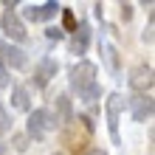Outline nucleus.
<instances>
[{
	"label": "nucleus",
	"mask_w": 155,
	"mask_h": 155,
	"mask_svg": "<svg viewBox=\"0 0 155 155\" xmlns=\"http://www.w3.org/2000/svg\"><path fill=\"white\" fill-rule=\"evenodd\" d=\"M144 42H152V20H150V25H147V31H144Z\"/></svg>",
	"instance_id": "20"
},
{
	"label": "nucleus",
	"mask_w": 155,
	"mask_h": 155,
	"mask_svg": "<svg viewBox=\"0 0 155 155\" xmlns=\"http://www.w3.org/2000/svg\"><path fill=\"white\" fill-rule=\"evenodd\" d=\"M130 87L135 90V93H144V96H150V90H152V68L150 65H135L130 71Z\"/></svg>",
	"instance_id": "5"
},
{
	"label": "nucleus",
	"mask_w": 155,
	"mask_h": 155,
	"mask_svg": "<svg viewBox=\"0 0 155 155\" xmlns=\"http://www.w3.org/2000/svg\"><path fill=\"white\" fill-rule=\"evenodd\" d=\"M96 74H99V68L93 65V62H87V59H79L74 68H71V87L76 90V93H85L87 87H93L96 85Z\"/></svg>",
	"instance_id": "1"
},
{
	"label": "nucleus",
	"mask_w": 155,
	"mask_h": 155,
	"mask_svg": "<svg viewBox=\"0 0 155 155\" xmlns=\"http://www.w3.org/2000/svg\"><path fill=\"white\" fill-rule=\"evenodd\" d=\"M0 65L3 68H14V71H23L28 65V57H25L23 48H17L12 42H0Z\"/></svg>",
	"instance_id": "4"
},
{
	"label": "nucleus",
	"mask_w": 155,
	"mask_h": 155,
	"mask_svg": "<svg viewBox=\"0 0 155 155\" xmlns=\"http://www.w3.org/2000/svg\"><path fill=\"white\" fill-rule=\"evenodd\" d=\"M0 25H3V34H6V37H12V40H17V42L25 40V25H23L20 17H17L14 8H6V12H3Z\"/></svg>",
	"instance_id": "6"
},
{
	"label": "nucleus",
	"mask_w": 155,
	"mask_h": 155,
	"mask_svg": "<svg viewBox=\"0 0 155 155\" xmlns=\"http://www.w3.org/2000/svg\"><path fill=\"white\" fill-rule=\"evenodd\" d=\"M12 104L17 107V110H23V113H28V110H31V102H28V90L17 85V87L12 90Z\"/></svg>",
	"instance_id": "12"
},
{
	"label": "nucleus",
	"mask_w": 155,
	"mask_h": 155,
	"mask_svg": "<svg viewBox=\"0 0 155 155\" xmlns=\"http://www.w3.org/2000/svg\"><path fill=\"white\" fill-rule=\"evenodd\" d=\"M87 45H90V28L82 23L79 28L74 31V37H71V54H85Z\"/></svg>",
	"instance_id": "10"
},
{
	"label": "nucleus",
	"mask_w": 155,
	"mask_h": 155,
	"mask_svg": "<svg viewBox=\"0 0 155 155\" xmlns=\"http://www.w3.org/2000/svg\"><path fill=\"white\" fill-rule=\"evenodd\" d=\"M6 85H8V71L0 65V87H6Z\"/></svg>",
	"instance_id": "18"
},
{
	"label": "nucleus",
	"mask_w": 155,
	"mask_h": 155,
	"mask_svg": "<svg viewBox=\"0 0 155 155\" xmlns=\"http://www.w3.org/2000/svg\"><path fill=\"white\" fill-rule=\"evenodd\" d=\"M8 130H12V118H8V113H6V107L0 104V135H6Z\"/></svg>",
	"instance_id": "16"
},
{
	"label": "nucleus",
	"mask_w": 155,
	"mask_h": 155,
	"mask_svg": "<svg viewBox=\"0 0 155 155\" xmlns=\"http://www.w3.org/2000/svg\"><path fill=\"white\" fill-rule=\"evenodd\" d=\"M130 17H133V6H121V20H130Z\"/></svg>",
	"instance_id": "19"
},
{
	"label": "nucleus",
	"mask_w": 155,
	"mask_h": 155,
	"mask_svg": "<svg viewBox=\"0 0 155 155\" xmlns=\"http://www.w3.org/2000/svg\"><path fill=\"white\" fill-rule=\"evenodd\" d=\"M14 147L17 150H25V138H23V135H17V138H14Z\"/></svg>",
	"instance_id": "21"
},
{
	"label": "nucleus",
	"mask_w": 155,
	"mask_h": 155,
	"mask_svg": "<svg viewBox=\"0 0 155 155\" xmlns=\"http://www.w3.org/2000/svg\"><path fill=\"white\" fill-rule=\"evenodd\" d=\"M57 71H59V62L57 59L42 57L37 65H34V87H45L54 76H57Z\"/></svg>",
	"instance_id": "7"
},
{
	"label": "nucleus",
	"mask_w": 155,
	"mask_h": 155,
	"mask_svg": "<svg viewBox=\"0 0 155 155\" xmlns=\"http://www.w3.org/2000/svg\"><path fill=\"white\" fill-rule=\"evenodd\" d=\"M45 34H48V40H62V37H65V34H62V28H48Z\"/></svg>",
	"instance_id": "17"
},
{
	"label": "nucleus",
	"mask_w": 155,
	"mask_h": 155,
	"mask_svg": "<svg viewBox=\"0 0 155 155\" xmlns=\"http://www.w3.org/2000/svg\"><path fill=\"white\" fill-rule=\"evenodd\" d=\"M57 124H68V121H74V107H71V99L62 93L57 96Z\"/></svg>",
	"instance_id": "11"
},
{
	"label": "nucleus",
	"mask_w": 155,
	"mask_h": 155,
	"mask_svg": "<svg viewBox=\"0 0 155 155\" xmlns=\"http://www.w3.org/2000/svg\"><path fill=\"white\" fill-rule=\"evenodd\" d=\"M152 96H144V93H133L130 96V113L135 121H150L152 118Z\"/></svg>",
	"instance_id": "8"
},
{
	"label": "nucleus",
	"mask_w": 155,
	"mask_h": 155,
	"mask_svg": "<svg viewBox=\"0 0 155 155\" xmlns=\"http://www.w3.org/2000/svg\"><path fill=\"white\" fill-rule=\"evenodd\" d=\"M59 12H62V34H65V31H76L79 25H76L74 12H71V8H59Z\"/></svg>",
	"instance_id": "14"
},
{
	"label": "nucleus",
	"mask_w": 155,
	"mask_h": 155,
	"mask_svg": "<svg viewBox=\"0 0 155 155\" xmlns=\"http://www.w3.org/2000/svg\"><path fill=\"white\" fill-rule=\"evenodd\" d=\"M104 110H107V130H110L113 144H121V138H118V118H121V110H124V96L121 93H110Z\"/></svg>",
	"instance_id": "3"
},
{
	"label": "nucleus",
	"mask_w": 155,
	"mask_h": 155,
	"mask_svg": "<svg viewBox=\"0 0 155 155\" xmlns=\"http://www.w3.org/2000/svg\"><path fill=\"white\" fill-rule=\"evenodd\" d=\"M51 130H57V118H54L51 110L40 107V110L28 113V135H31L34 141H42Z\"/></svg>",
	"instance_id": "2"
},
{
	"label": "nucleus",
	"mask_w": 155,
	"mask_h": 155,
	"mask_svg": "<svg viewBox=\"0 0 155 155\" xmlns=\"http://www.w3.org/2000/svg\"><path fill=\"white\" fill-rule=\"evenodd\" d=\"M57 155H59V152H57Z\"/></svg>",
	"instance_id": "23"
},
{
	"label": "nucleus",
	"mask_w": 155,
	"mask_h": 155,
	"mask_svg": "<svg viewBox=\"0 0 155 155\" xmlns=\"http://www.w3.org/2000/svg\"><path fill=\"white\" fill-rule=\"evenodd\" d=\"M87 155H107V152H104V150H90Z\"/></svg>",
	"instance_id": "22"
},
{
	"label": "nucleus",
	"mask_w": 155,
	"mask_h": 155,
	"mask_svg": "<svg viewBox=\"0 0 155 155\" xmlns=\"http://www.w3.org/2000/svg\"><path fill=\"white\" fill-rule=\"evenodd\" d=\"M59 3H54V0H48V3H40V6H28L25 8V17L28 20H34V23H40V20H51L54 14L59 12Z\"/></svg>",
	"instance_id": "9"
},
{
	"label": "nucleus",
	"mask_w": 155,
	"mask_h": 155,
	"mask_svg": "<svg viewBox=\"0 0 155 155\" xmlns=\"http://www.w3.org/2000/svg\"><path fill=\"white\" fill-rule=\"evenodd\" d=\"M102 54H104V62H107V71L113 76H118V51L113 45H102Z\"/></svg>",
	"instance_id": "13"
},
{
	"label": "nucleus",
	"mask_w": 155,
	"mask_h": 155,
	"mask_svg": "<svg viewBox=\"0 0 155 155\" xmlns=\"http://www.w3.org/2000/svg\"><path fill=\"white\" fill-rule=\"evenodd\" d=\"M99 96H102V87H99V82H96L93 87H87L85 93H79V99H82V102H87V104H90V102H96Z\"/></svg>",
	"instance_id": "15"
}]
</instances>
